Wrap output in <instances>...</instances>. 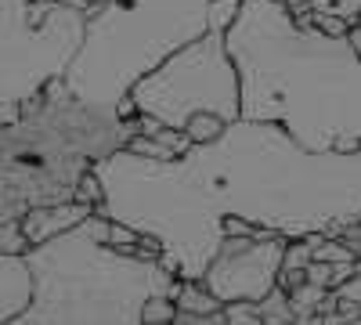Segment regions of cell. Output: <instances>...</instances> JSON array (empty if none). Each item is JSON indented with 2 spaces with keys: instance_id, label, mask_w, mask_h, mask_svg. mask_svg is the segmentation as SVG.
<instances>
[{
  "instance_id": "14",
  "label": "cell",
  "mask_w": 361,
  "mask_h": 325,
  "mask_svg": "<svg viewBox=\"0 0 361 325\" xmlns=\"http://www.w3.org/2000/svg\"><path fill=\"white\" fill-rule=\"evenodd\" d=\"M307 8L314 15H340L343 22L354 25L361 15V0H307Z\"/></svg>"
},
{
  "instance_id": "18",
  "label": "cell",
  "mask_w": 361,
  "mask_h": 325,
  "mask_svg": "<svg viewBox=\"0 0 361 325\" xmlns=\"http://www.w3.org/2000/svg\"><path fill=\"white\" fill-rule=\"evenodd\" d=\"M76 202H87L90 210H98V202H102V185H98V177H94V166H90L83 177H80V185H76Z\"/></svg>"
},
{
  "instance_id": "6",
  "label": "cell",
  "mask_w": 361,
  "mask_h": 325,
  "mask_svg": "<svg viewBox=\"0 0 361 325\" xmlns=\"http://www.w3.org/2000/svg\"><path fill=\"white\" fill-rule=\"evenodd\" d=\"M87 37V11L66 0H0V105H22L62 80Z\"/></svg>"
},
{
  "instance_id": "11",
  "label": "cell",
  "mask_w": 361,
  "mask_h": 325,
  "mask_svg": "<svg viewBox=\"0 0 361 325\" xmlns=\"http://www.w3.org/2000/svg\"><path fill=\"white\" fill-rule=\"evenodd\" d=\"M173 304H177V311H192V314H217V311H224V304H221L199 278H195V282L180 278V286H177V293H173Z\"/></svg>"
},
{
  "instance_id": "1",
  "label": "cell",
  "mask_w": 361,
  "mask_h": 325,
  "mask_svg": "<svg viewBox=\"0 0 361 325\" xmlns=\"http://www.w3.org/2000/svg\"><path fill=\"white\" fill-rule=\"evenodd\" d=\"M98 214L148 235L166 268L195 282L224 239V221L264 235H340L361 221V149L307 152L286 127L231 120L173 159L116 149L94 163Z\"/></svg>"
},
{
  "instance_id": "22",
  "label": "cell",
  "mask_w": 361,
  "mask_h": 325,
  "mask_svg": "<svg viewBox=\"0 0 361 325\" xmlns=\"http://www.w3.org/2000/svg\"><path fill=\"white\" fill-rule=\"evenodd\" d=\"M145 325H173V321H145Z\"/></svg>"
},
{
  "instance_id": "10",
  "label": "cell",
  "mask_w": 361,
  "mask_h": 325,
  "mask_svg": "<svg viewBox=\"0 0 361 325\" xmlns=\"http://www.w3.org/2000/svg\"><path fill=\"white\" fill-rule=\"evenodd\" d=\"M29 300H33V275H29L25 257L0 253V325L25 311Z\"/></svg>"
},
{
  "instance_id": "19",
  "label": "cell",
  "mask_w": 361,
  "mask_h": 325,
  "mask_svg": "<svg viewBox=\"0 0 361 325\" xmlns=\"http://www.w3.org/2000/svg\"><path fill=\"white\" fill-rule=\"evenodd\" d=\"M137 243H141V235L134 228L119 224V221H109V246H116V250H137Z\"/></svg>"
},
{
  "instance_id": "15",
  "label": "cell",
  "mask_w": 361,
  "mask_h": 325,
  "mask_svg": "<svg viewBox=\"0 0 361 325\" xmlns=\"http://www.w3.org/2000/svg\"><path fill=\"white\" fill-rule=\"evenodd\" d=\"M123 149H130V152H137V156H148V159H173V152L166 149L159 137H152V134H137V137H130Z\"/></svg>"
},
{
  "instance_id": "21",
  "label": "cell",
  "mask_w": 361,
  "mask_h": 325,
  "mask_svg": "<svg viewBox=\"0 0 361 325\" xmlns=\"http://www.w3.org/2000/svg\"><path fill=\"white\" fill-rule=\"evenodd\" d=\"M340 325H361V311H357V314H347V318H340Z\"/></svg>"
},
{
  "instance_id": "2",
  "label": "cell",
  "mask_w": 361,
  "mask_h": 325,
  "mask_svg": "<svg viewBox=\"0 0 361 325\" xmlns=\"http://www.w3.org/2000/svg\"><path fill=\"white\" fill-rule=\"evenodd\" d=\"M224 44L246 120L286 127L307 152L361 149V54L347 33L296 22L286 0H243Z\"/></svg>"
},
{
  "instance_id": "16",
  "label": "cell",
  "mask_w": 361,
  "mask_h": 325,
  "mask_svg": "<svg viewBox=\"0 0 361 325\" xmlns=\"http://www.w3.org/2000/svg\"><path fill=\"white\" fill-rule=\"evenodd\" d=\"M224 321L228 325H257L260 307L253 300H231V304H224Z\"/></svg>"
},
{
  "instance_id": "13",
  "label": "cell",
  "mask_w": 361,
  "mask_h": 325,
  "mask_svg": "<svg viewBox=\"0 0 361 325\" xmlns=\"http://www.w3.org/2000/svg\"><path fill=\"white\" fill-rule=\"evenodd\" d=\"M33 250V243L25 239L22 221H4L0 224V253H11V257H25Z\"/></svg>"
},
{
  "instance_id": "7",
  "label": "cell",
  "mask_w": 361,
  "mask_h": 325,
  "mask_svg": "<svg viewBox=\"0 0 361 325\" xmlns=\"http://www.w3.org/2000/svg\"><path fill=\"white\" fill-rule=\"evenodd\" d=\"M224 33V25H209L199 40L166 54L152 73H145L127 91L134 112L156 116L177 130H185L195 112H214L224 123L238 120V69L228 54Z\"/></svg>"
},
{
  "instance_id": "5",
  "label": "cell",
  "mask_w": 361,
  "mask_h": 325,
  "mask_svg": "<svg viewBox=\"0 0 361 325\" xmlns=\"http://www.w3.org/2000/svg\"><path fill=\"white\" fill-rule=\"evenodd\" d=\"M87 11V37L66 69V87L94 109H116L166 54L209 29L214 0H66ZM300 8L307 0H286Z\"/></svg>"
},
{
  "instance_id": "4",
  "label": "cell",
  "mask_w": 361,
  "mask_h": 325,
  "mask_svg": "<svg viewBox=\"0 0 361 325\" xmlns=\"http://www.w3.org/2000/svg\"><path fill=\"white\" fill-rule=\"evenodd\" d=\"M137 134V112L119 120L116 109L87 105L66 80H54L22 102L18 120L0 123V224L73 199L80 177Z\"/></svg>"
},
{
  "instance_id": "3",
  "label": "cell",
  "mask_w": 361,
  "mask_h": 325,
  "mask_svg": "<svg viewBox=\"0 0 361 325\" xmlns=\"http://www.w3.org/2000/svg\"><path fill=\"white\" fill-rule=\"evenodd\" d=\"M25 264L33 300L4 325H145V304L180 286L156 253L109 246V217L98 210L33 246Z\"/></svg>"
},
{
  "instance_id": "8",
  "label": "cell",
  "mask_w": 361,
  "mask_h": 325,
  "mask_svg": "<svg viewBox=\"0 0 361 325\" xmlns=\"http://www.w3.org/2000/svg\"><path fill=\"white\" fill-rule=\"evenodd\" d=\"M286 235H224L221 250L214 253L209 268L202 271V286L214 293L221 304L231 300H253L260 304L271 289L279 286L282 257H286Z\"/></svg>"
},
{
  "instance_id": "17",
  "label": "cell",
  "mask_w": 361,
  "mask_h": 325,
  "mask_svg": "<svg viewBox=\"0 0 361 325\" xmlns=\"http://www.w3.org/2000/svg\"><path fill=\"white\" fill-rule=\"evenodd\" d=\"M141 318H145V321H173V318H177V304H173V297H166V293H163V297H152V300L145 304Z\"/></svg>"
},
{
  "instance_id": "9",
  "label": "cell",
  "mask_w": 361,
  "mask_h": 325,
  "mask_svg": "<svg viewBox=\"0 0 361 325\" xmlns=\"http://www.w3.org/2000/svg\"><path fill=\"white\" fill-rule=\"evenodd\" d=\"M94 210H90L87 202H76V199H66V202H47V206H37V210H29L22 217V231L25 239L40 246L47 239H54V235L69 231L73 224H80L83 217H90Z\"/></svg>"
},
{
  "instance_id": "12",
  "label": "cell",
  "mask_w": 361,
  "mask_h": 325,
  "mask_svg": "<svg viewBox=\"0 0 361 325\" xmlns=\"http://www.w3.org/2000/svg\"><path fill=\"white\" fill-rule=\"evenodd\" d=\"M224 127H228V123L221 120V116H214V112H195L192 120L185 123V134L192 137V145H206V141H214Z\"/></svg>"
},
{
  "instance_id": "24",
  "label": "cell",
  "mask_w": 361,
  "mask_h": 325,
  "mask_svg": "<svg viewBox=\"0 0 361 325\" xmlns=\"http://www.w3.org/2000/svg\"><path fill=\"white\" fill-rule=\"evenodd\" d=\"M257 325H264V321H257Z\"/></svg>"
},
{
  "instance_id": "23",
  "label": "cell",
  "mask_w": 361,
  "mask_h": 325,
  "mask_svg": "<svg viewBox=\"0 0 361 325\" xmlns=\"http://www.w3.org/2000/svg\"><path fill=\"white\" fill-rule=\"evenodd\" d=\"M354 25H357V29H361V15H357V22H354Z\"/></svg>"
},
{
  "instance_id": "20",
  "label": "cell",
  "mask_w": 361,
  "mask_h": 325,
  "mask_svg": "<svg viewBox=\"0 0 361 325\" xmlns=\"http://www.w3.org/2000/svg\"><path fill=\"white\" fill-rule=\"evenodd\" d=\"M18 116H22V105H0V123H11V120H18Z\"/></svg>"
}]
</instances>
